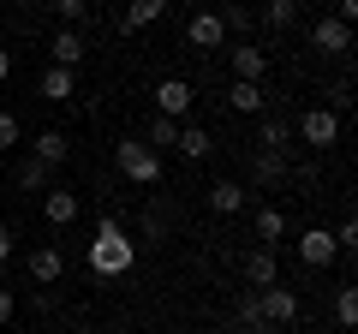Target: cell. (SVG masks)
I'll return each mask as SVG.
<instances>
[{"mask_svg":"<svg viewBox=\"0 0 358 334\" xmlns=\"http://www.w3.org/2000/svg\"><path fill=\"white\" fill-rule=\"evenodd\" d=\"M0 150H18V119L0 108Z\"/></svg>","mask_w":358,"mask_h":334,"instance_id":"27","label":"cell"},{"mask_svg":"<svg viewBox=\"0 0 358 334\" xmlns=\"http://www.w3.org/2000/svg\"><path fill=\"white\" fill-rule=\"evenodd\" d=\"M293 18H299V0H263V24L281 36V30H293Z\"/></svg>","mask_w":358,"mask_h":334,"instance_id":"21","label":"cell"},{"mask_svg":"<svg viewBox=\"0 0 358 334\" xmlns=\"http://www.w3.org/2000/svg\"><path fill=\"white\" fill-rule=\"evenodd\" d=\"M108 334H131V328H108Z\"/></svg>","mask_w":358,"mask_h":334,"instance_id":"33","label":"cell"},{"mask_svg":"<svg viewBox=\"0 0 358 334\" xmlns=\"http://www.w3.org/2000/svg\"><path fill=\"white\" fill-rule=\"evenodd\" d=\"M48 173H54V167H48V161H36V155H30V161L18 167V185H24V191H48Z\"/></svg>","mask_w":358,"mask_h":334,"instance_id":"23","label":"cell"},{"mask_svg":"<svg viewBox=\"0 0 358 334\" xmlns=\"http://www.w3.org/2000/svg\"><path fill=\"white\" fill-rule=\"evenodd\" d=\"M42 215H48L54 227L78 221V191H60V185H48V191H42Z\"/></svg>","mask_w":358,"mask_h":334,"instance_id":"14","label":"cell"},{"mask_svg":"<svg viewBox=\"0 0 358 334\" xmlns=\"http://www.w3.org/2000/svg\"><path fill=\"white\" fill-rule=\"evenodd\" d=\"M72 90H78V78L66 72V66H48V72H42V96H48V102H72Z\"/></svg>","mask_w":358,"mask_h":334,"instance_id":"19","label":"cell"},{"mask_svg":"<svg viewBox=\"0 0 358 334\" xmlns=\"http://www.w3.org/2000/svg\"><path fill=\"white\" fill-rule=\"evenodd\" d=\"M257 143H268V150L281 155V143H287V126H281V119H263V138H257Z\"/></svg>","mask_w":358,"mask_h":334,"instance_id":"26","label":"cell"},{"mask_svg":"<svg viewBox=\"0 0 358 334\" xmlns=\"http://www.w3.org/2000/svg\"><path fill=\"white\" fill-rule=\"evenodd\" d=\"M257 310H263V322L287 328V322H299V293L293 286H263V293H257Z\"/></svg>","mask_w":358,"mask_h":334,"instance_id":"6","label":"cell"},{"mask_svg":"<svg viewBox=\"0 0 358 334\" xmlns=\"http://www.w3.org/2000/svg\"><path fill=\"white\" fill-rule=\"evenodd\" d=\"M334 322H341V328L358 322V293H352V286H341V298H334Z\"/></svg>","mask_w":358,"mask_h":334,"instance_id":"24","label":"cell"},{"mask_svg":"<svg viewBox=\"0 0 358 334\" xmlns=\"http://www.w3.org/2000/svg\"><path fill=\"white\" fill-rule=\"evenodd\" d=\"M13 78V48H0V84Z\"/></svg>","mask_w":358,"mask_h":334,"instance_id":"32","label":"cell"},{"mask_svg":"<svg viewBox=\"0 0 358 334\" xmlns=\"http://www.w3.org/2000/svg\"><path fill=\"white\" fill-rule=\"evenodd\" d=\"M209 209H215V215H239V209H245V185L215 180V185H209Z\"/></svg>","mask_w":358,"mask_h":334,"instance_id":"16","label":"cell"},{"mask_svg":"<svg viewBox=\"0 0 358 334\" xmlns=\"http://www.w3.org/2000/svg\"><path fill=\"white\" fill-rule=\"evenodd\" d=\"M66 155H72V143H66V131H36V161H48V167H60Z\"/></svg>","mask_w":358,"mask_h":334,"instance_id":"18","label":"cell"},{"mask_svg":"<svg viewBox=\"0 0 358 334\" xmlns=\"http://www.w3.org/2000/svg\"><path fill=\"white\" fill-rule=\"evenodd\" d=\"M245 281L263 293V286H281V269H275V251H251L245 257Z\"/></svg>","mask_w":358,"mask_h":334,"instance_id":"15","label":"cell"},{"mask_svg":"<svg viewBox=\"0 0 358 334\" xmlns=\"http://www.w3.org/2000/svg\"><path fill=\"white\" fill-rule=\"evenodd\" d=\"M162 13H167V0H131L120 24H126V30H150V24H155Z\"/></svg>","mask_w":358,"mask_h":334,"instance_id":"20","label":"cell"},{"mask_svg":"<svg viewBox=\"0 0 358 334\" xmlns=\"http://www.w3.org/2000/svg\"><path fill=\"white\" fill-rule=\"evenodd\" d=\"M310 48L329 54V60H341V54L352 48V24H341V18H317V24H310Z\"/></svg>","mask_w":358,"mask_h":334,"instance_id":"7","label":"cell"},{"mask_svg":"<svg viewBox=\"0 0 358 334\" xmlns=\"http://www.w3.org/2000/svg\"><path fill=\"white\" fill-rule=\"evenodd\" d=\"M48 6H54V13H60V24H84V13H90V0H48Z\"/></svg>","mask_w":358,"mask_h":334,"instance_id":"25","label":"cell"},{"mask_svg":"<svg viewBox=\"0 0 358 334\" xmlns=\"http://www.w3.org/2000/svg\"><path fill=\"white\" fill-rule=\"evenodd\" d=\"M192 102H197V90L185 84V78H162V84H155V114L162 119H185Z\"/></svg>","mask_w":358,"mask_h":334,"instance_id":"5","label":"cell"},{"mask_svg":"<svg viewBox=\"0 0 358 334\" xmlns=\"http://www.w3.org/2000/svg\"><path fill=\"white\" fill-rule=\"evenodd\" d=\"M131 263H138V245H131V233L120 227L114 215H102V221H96V239H90V275L114 281V275H131Z\"/></svg>","mask_w":358,"mask_h":334,"instance_id":"1","label":"cell"},{"mask_svg":"<svg viewBox=\"0 0 358 334\" xmlns=\"http://www.w3.org/2000/svg\"><path fill=\"white\" fill-rule=\"evenodd\" d=\"M48 48H54V66H66V72H78V66H84V36H78L72 24H60V30H54V42H48Z\"/></svg>","mask_w":358,"mask_h":334,"instance_id":"11","label":"cell"},{"mask_svg":"<svg viewBox=\"0 0 358 334\" xmlns=\"http://www.w3.org/2000/svg\"><path fill=\"white\" fill-rule=\"evenodd\" d=\"M293 251H299V263H305V269H329V263L341 257V245H334L329 227H305V233L293 239Z\"/></svg>","mask_w":358,"mask_h":334,"instance_id":"4","label":"cell"},{"mask_svg":"<svg viewBox=\"0 0 358 334\" xmlns=\"http://www.w3.org/2000/svg\"><path fill=\"white\" fill-rule=\"evenodd\" d=\"M239 328H263V310H257V298H239Z\"/></svg>","mask_w":358,"mask_h":334,"instance_id":"28","label":"cell"},{"mask_svg":"<svg viewBox=\"0 0 358 334\" xmlns=\"http://www.w3.org/2000/svg\"><path fill=\"white\" fill-rule=\"evenodd\" d=\"M299 143L334 150V143H341V108H305V114H299Z\"/></svg>","mask_w":358,"mask_h":334,"instance_id":"3","label":"cell"},{"mask_svg":"<svg viewBox=\"0 0 358 334\" xmlns=\"http://www.w3.org/2000/svg\"><path fill=\"white\" fill-rule=\"evenodd\" d=\"M114 161H120V173H126L131 185H155V180H162V155H155L143 138H126L114 150Z\"/></svg>","mask_w":358,"mask_h":334,"instance_id":"2","label":"cell"},{"mask_svg":"<svg viewBox=\"0 0 358 334\" xmlns=\"http://www.w3.org/2000/svg\"><path fill=\"white\" fill-rule=\"evenodd\" d=\"M24 269H30V281H36V286H54L66 275V257L54 251V245H36V251L24 257Z\"/></svg>","mask_w":358,"mask_h":334,"instance_id":"10","label":"cell"},{"mask_svg":"<svg viewBox=\"0 0 358 334\" xmlns=\"http://www.w3.org/2000/svg\"><path fill=\"white\" fill-rule=\"evenodd\" d=\"M185 42H192V48H197V54H215V48H221V42H227V24H221V18H215V13H197V18H192V24H185Z\"/></svg>","mask_w":358,"mask_h":334,"instance_id":"9","label":"cell"},{"mask_svg":"<svg viewBox=\"0 0 358 334\" xmlns=\"http://www.w3.org/2000/svg\"><path fill=\"white\" fill-rule=\"evenodd\" d=\"M329 18H341V24H352V18H358V0H334V13Z\"/></svg>","mask_w":358,"mask_h":334,"instance_id":"31","label":"cell"},{"mask_svg":"<svg viewBox=\"0 0 358 334\" xmlns=\"http://www.w3.org/2000/svg\"><path fill=\"white\" fill-rule=\"evenodd\" d=\"M143 143H150L155 155L173 150V143H179V119H162V114H155V119H150V131H143Z\"/></svg>","mask_w":358,"mask_h":334,"instance_id":"22","label":"cell"},{"mask_svg":"<svg viewBox=\"0 0 358 334\" xmlns=\"http://www.w3.org/2000/svg\"><path fill=\"white\" fill-rule=\"evenodd\" d=\"M13 310H18V298H13V286H0V328L13 322Z\"/></svg>","mask_w":358,"mask_h":334,"instance_id":"29","label":"cell"},{"mask_svg":"<svg viewBox=\"0 0 358 334\" xmlns=\"http://www.w3.org/2000/svg\"><path fill=\"white\" fill-rule=\"evenodd\" d=\"M179 155H185V161H203L209 150H215V138H209L203 126H179V143H173Z\"/></svg>","mask_w":358,"mask_h":334,"instance_id":"17","label":"cell"},{"mask_svg":"<svg viewBox=\"0 0 358 334\" xmlns=\"http://www.w3.org/2000/svg\"><path fill=\"white\" fill-rule=\"evenodd\" d=\"M227 60H233V78H251V84H263V78H268V54L257 48V42H233Z\"/></svg>","mask_w":358,"mask_h":334,"instance_id":"8","label":"cell"},{"mask_svg":"<svg viewBox=\"0 0 358 334\" xmlns=\"http://www.w3.org/2000/svg\"><path fill=\"white\" fill-rule=\"evenodd\" d=\"M227 102L239 108V114H263L268 90H263V84H251V78H233V84H227Z\"/></svg>","mask_w":358,"mask_h":334,"instance_id":"12","label":"cell"},{"mask_svg":"<svg viewBox=\"0 0 358 334\" xmlns=\"http://www.w3.org/2000/svg\"><path fill=\"white\" fill-rule=\"evenodd\" d=\"M251 227H257V239H263V251H275V245L287 239V215H281L275 203H263V209H257V215H251Z\"/></svg>","mask_w":358,"mask_h":334,"instance_id":"13","label":"cell"},{"mask_svg":"<svg viewBox=\"0 0 358 334\" xmlns=\"http://www.w3.org/2000/svg\"><path fill=\"white\" fill-rule=\"evenodd\" d=\"M18 257V239H13V227H0V263H13Z\"/></svg>","mask_w":358,"mask_h":334,"instance_id":"30","label":"cell"}]
</instances>
